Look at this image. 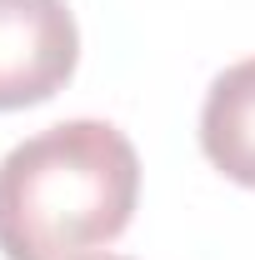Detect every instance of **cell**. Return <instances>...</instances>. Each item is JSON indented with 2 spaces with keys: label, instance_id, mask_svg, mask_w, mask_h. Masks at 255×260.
I'll use <instances>...</instances> for the list:
<instances>
[{
  "label": "cell",
  "instance_id": "obj_2",
  "mask_svg": "<svg viewBox=\"0 0 255 260\" xmlns=\"http://www.w3.org/2000/svg\"><path fill=\"white\" fill-rule=\"evenodd\" d=\"M75 60L80 30L65 0H0V110L50 100Z\"/></svg>",
  "mask_w": 255,
  "mask_h": 260
},
{
  "label": "cell",
  "instance_id": "obj_1",
  "mask_svg": "<svg viewBox=\"0 0 255 260\" xmlns=\"http://www.w3.org/2000/svg\"><path fill=\"white\" fill-rule=\"evenodd\" d=\"M140 160L110 120H60L0 160L5 260H75L135 215Z\"/></svg>",
  "mask_w": 255,
  "mask_h": 260
},
{
  "label": "cell",
  "instance_id": "obj_4",
  "mask_svg": "<svg viewBox=\"0 0 255 260\" xmlns=\"http://www.w3.org/2000/svg\"><path fill=\"white\" fill-rule=\"evenodd\" d=\"M95 260H125V255H95Z\"/></svg>",
  "mask_w": 255,
  "mask_h": 260
},
{
  "label": "cell",
  "instance_id": "obj_3",
  "mask_svg": "<svg viewBox=\"0 0 255 260\" xmlns=\"http://www.w3.org/2000/svg\"><path fill=\"white\" fill-rule=\"evenodd\" d=\"M200 150L225 180L255 190V55L210 80L200 110Z\"/></svg>",
  "mask_w": 255,
  "mask_h": 260
}]
</instances>
